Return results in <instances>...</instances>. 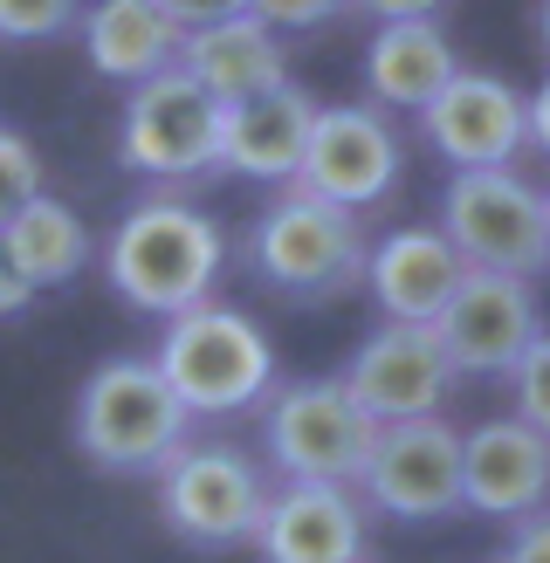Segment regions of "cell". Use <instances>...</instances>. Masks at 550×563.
Wrapping results in <instances>:
<instances>
[{"mask_svg":"<svg viewBox=\"0 0 550 563\" xmlns=\"http://www.w3.org/2000/svg\"><path fill=\"white\" fill-rule=\"evenodd\" d=\"M82 48H90V69L110 82H152L179 63V27L165 21L158 0H90V14L76 21Z\"/></svg>","mask_w":550,"mask_h":563,"instance_id":"d6986e66","label":"cell"},{"mask_svg":"<svg viewBox=\"0 0 550 563\" xmlns=\"http://www.w3.org/2000/svg\"><path fill=\"white\" fill-rule=\"evenodd\" d=\"M503 563H550V509L522 516V522L509 529V543H503Z\"/></svg>","mask_w":550,"mask_h":563,"instance_id":"4316f807","label":"cell"},{"mask_svg":"<svg viewBox=\"0 0 550 563\" xmlns=\"http://www.w3.org/2000/svg\"><path fill=\"white\" fill-rule=\"evenodd\" d=\"M310 124H317V97L296 90V82H275V90L248 97V103H228L220 110V173L262 179V186H296Z\"/></svg>","mask_w":550,"mask_h":563,"instance_id":"2e32d148","label":"cell"},{"mask_svg":"<svg viewBox=\"0 0 550 563\" xmlns=\"http://www.w3.org/2000/svg\"><path fill=\"white\" fill-rule=\"evenodd\" d=\"M543 234H550V192H543Z\"/></svg>","mask_w":550,"mask_h":563,"instance_id":"1f68e13d","label":"cell"},{"mask_svg":"<svg viewBox=\"0 0 550 563\" xmlns=\"http://www.w3.org/2000/svg\"><path fill=\"white\" fill-rule=\"evenodd\" d=\"M268 509V474L220 440H186L173 461L158 467V516L179 543L193 550H234L255 543Z\"/></svg>","mask_w":550,"mask_h":563,"instance_id":"5b68a950","label":"cell"},{"mask_svg":"<svg viewBox=\"0 0 550 563\" xmlns=\"http://www.w3.org/2000/svg\"><path fill=\"white\" fill-rule=\"evenodd\" d=\"M522 131H530V145H537V152H550V76H543V90L522 103Z\"/></svg>","mask_w":550,"mask_h":563,"instance_id":"f1b7e54d","label":"cell"},{"mask_svg":"<svg viewBox=\"0 0 550 563\" xmlns=\"http://www.w3.org/2000/svg\"><path fill=\"white\" fill-rule=\"evenodd\" d=\"M179 76H193L200 90L228 110V103H248L289 82V63H283V35H268L255 14H234V21H213V27H193L179 42Z\"/></svg>","mask_w":550,"mask_h":563,"instance_id":"ac0fdd59","label":"cell"},{"mask_svg":"<svg viewBox=\"0 0 550 563\" xmlns=\"http://www.w3.org/2000/svg\"><path fill=\"white\" fill-rule=\"evenodd\" d=\"M372 241L358 228V213H338L310 200V192H283L255 213L248 228V275L283 302H338L365 282Z\"/></svg>","mask_w":550,"mask_h":563,"instance_id":"277c9868","label":"cell"},{"mask_svg":"<svg viewBox=\"0 0 550 563\" xmlns=\"http://www.w3.org/2000/svg\"><path fill=\"white\" fill-rule=\"evenodd\" d=\"M82 21V0H0V42H55Z\"/></svg>","mask_w":550,"mask_h":563,"instance_id":"7402d4cb","label":"cell"},{"mask_svg":"<svg viewBox=\"0 0 550 563\" xmlns=\"http://www.w3.org/2000/svg\"><path fill=\"white\" fill-rule=\"evenodd\" d=\"M468 262L448 247V234L440 228H399L372 241L365 255V289L378 296L385 323H433L440 309H448V296L461 289Z\"/></svg>","mask_w":550,"mask_h":563,"instance_id":"e0dca14e","label":"cell"},{"mask_svg":"<svg viewBox=\"0 0 550 563\" xmlns=\"http://www.w3.org/2000/svg\"><path fill=\"white\" fill-rule=\"evenodd\" d=\"M427 330H433V344L448 351L454 378H461V372H468V378H509L516 357L543 336L530 282L488 275V268H468L461 289L448 296V309H440Z\"/></svg>","mask_w":550,"mask_h":563,"instance_id":"8fae6325","label":"cell"},{"mask_svg":"<svg viewBox=\"0 0 550 563\" xmlns=\"http://www.w3.org/2000/svg\"><path fill=\"white\" fill-rule=\"evenodd\" d=\"M440 234L468 268L488 275H516L530 282L550 268V234H543V192L516 173V165H495V173H454L448 200H440Z\"/></svg>","mask_w":550,"mask_h":563,"instance_id":"8992f818","label":"cell"},{"mask_svg":"<svg viewBox=\"0 0 550 563\" xmlns=\"http://www.w3.org/2000/svg\"><path fill=\"white\" fill-rule=\"evenodd\" d=\"M454 76L461 63H454L448 35H440V21H393L365 48V90L385 110H427Z\"/></svg>","mask_w":550,"mask_h":563,"instance_id":"44dd1931","label":"cell"},{"mask_svg":"<svg viewBox=\"0 0 550 563\" xmlns=\"http://www.w3.org/2000/svg\"><path fill=\"white\" fill-rule=\"evenodd\" d=\"M537 35H543V48H550V0L537 8Z\"/></svg>","mask_w":550,"mask_h":563,"instance_id":"4dcf8cb0","label":"cell"},{"mask_svg":"<svg viewBox=\"0 0 550 563\" xmlns=\"http://www.w3.org/2000/svg\"><path fill=\"white\" fill-rule=\"evenodd\" d=\"M21 302H28V289L8 275V255H0V317H8V309H21Z\"/></svg>","mask_w":550,"mask_h":563,"instance_id":"f546056e","label":"cell"},{"mask_svg":"<svg viewBox=\"0 0 550 563\" xmlns=\"http://www.w3.org/2000/svg\"><path fill=\"white\" fill-rule=\"evenodd\" d=\"M255 550L262 563H358L365 556V509H358L351 488L283 482L268 488Z\"/></svg>","mask_w":550,"mask_h":563,"instance_id":"9a60e30c","label":"cell"},{"mask_svg":"<svg viewBox=\"0 0 550 563\" xmlns=\"http://www.w3.org/2000/svg\"><path fill=\"white\" fill-rule=\"evenodd\" d=\"M0 255H8V275L35 296V289H63V282H76L82 268H90L97 241H90V228H82L76 207L35 192V200L0 228Z\"/></svg>","mask_w":550,"mask_h":563,"instance_id":"ffe728a7","label":"cell"},{"mask_svg":"<svg viewBox=\"0 0 550 563\" xmlns=\"http://www.w3.org/2000/svg\"><path fill=\"white\" fill-rule=\"evenodd\" d=\"M461 509L495 522L550 509V440L522 419H488V427L461 433Z\"/></svg>","mask_w":550,"mask_h":563,"instance_id":"5bb4252c","label":"cell"},{"mask_svg":"<svg viewBox=\"0 0 550 563\" xmlns=\"http://www.w3.org/2000/svg\"><path fill=\"white\" fill-rule=\"evenodd\" d=\"M378 427L338 378H302L283 385L262 412V446L283 482H317V488H358Z\"/></svg>","mask_w":550,"mask_h":563,"instance_id":"52a82bcc","label":"cell"},{"mask_svg":"<svg viewBox=\"0 0 550 563\" xmlns=\"http://www.w3.org/2000/svg\"><path fill=\"white\" fill-rule=\"evenodd\" d=\"M509 391H516V412H509V419H522L530 433H543V440H550V330H543L537 344L516 357Z\"/></svg>","mask_w":550,"mask_h":563,"instance_id":"603a6c76","label":"cell"},{"mask_svg":"<svg viewBox=\"0 0 550 563\" xmlns=\"http://www.w3.org/2000/svg\"><path fill=\"white\" fill-rule=\"evenodd\" d=\"M358 488L393 522H448L461 516V433L448 419H406L378 427Z\"/></svg>","mask_w":550,"mask_h":563,"instance_id":"30bf717a","label":"cell"},{"mask_svg":"<svg viewBox=\"0 0 550 563\" xmlns=\"http://www.w3.org/2000/svg\"><path fill=\"white\" fill-rule=\"evenodd\" d=\"M220 262H228L220 228L173 192L138 200L103 241V282L118 289V302L145 309V317H179V309L207 302Z\"/></svg>","mask_w":550,"mask_h":563,"instance_id":"6da1fadb","label":"cell"},{"mask_svg":"<svg viewBox=\"0 0 550 563\" xmlns=\"http://www.w3.org/2000/svg\"><path fill=\"white\" fill-rule=\"evenodd\" d=\"M118 158H124V173L165 179V186L220 173V103L179 69L138 82V90L124 97Z\"/></svg>","mask_w":550,"mask_h":563,"instance_id":"ba28073f","label":"cell"},{"mask_svg":"<svg viewBox=\"0 0 550 563\" xmlns=\"http://www.w3.org/2000/svg\"><path fill=\"white\" fill-rule=\"evenodd\" d=\"M42 192V158H35V145L14 131V124H0V228L28 207Z\"/></svg>","mask_w":550,"mask_h":563,"instance_id":"cb8c5ba5","label":"cell"},{"mask_svg":"<svg viewBox=\"0 0 550 563\" xmlns=\"http://www.w3.org/2000/svg\"><path fill=\"white\" fill-rule=\"evenodd\" d=\"M351 14H372L378 27H393V21H433L448 0H344Z\"/></svg>","mask_w":550,"mask_h":563,"instance_id":"83f0119b","label":"cell"},{"mask_svg":"<svg viewBox=\"0 0 550 563\" xmlns=\"http://www.w3.org/2000/svg\"><path fill=\"white\" fill-rule=\"evenodd\" d=\"M186 433L193 419L152 357H103L76 391V454L103 474H158Z\"/></svg>","mask_w":550,"mask_h":563,"instance_id":"3957f363","label":"cell"},{"mask_svg":"<svg viewBox=\"0 0 550 563\" xmlns=\"http://www.w3.org/2000/svg\"><path fill=\"white\" fill-rule=\"evenodd\" d=\"M165 21L179 27V35H193V27H213V21H234L248 14V0H158Z\"/></svg>","mask_w":550,"mask_h":563,"instance_id":"484cf974","label":"cell"},{"mask_svg":"<svg viewBox=\"0 0 550 563\" xmlns=\"http://www.w3.org/2000/svg\"><path fill=\"white\" fill-rule=\"evenodd\" d=\"M399 173H406L399 137L372 103H317L310 145H302V165H296V192H310L338 213H358V207H378L399 186Z\"/></svg>","mask_w":550,"mask_h":563,"instance_id":"9c48e42d","label":"cell"},{"mask_svg":"<svg viewBox=\"0 0 550 563\" xmlns=\"http://www.w3.org/2000/svg\"><path fill=\"white\" fill-rule=\"evenodd\" d=\"M248 14H255L268 35H302V27H323L344 14V0H248Z\"/></svg>","mask_w":550,"mask_h":563,"instance_id":"d4e9b609","label":"cell"},{"mask_svg":"<svg viewBox=\"0 0 550 563\" xmlns=\"http://www.w3.org/2000/svg\"><path fill=\"white\" fill-rule=\"evenodd\" d=\"M420 131L454 173H495V165H509L522 152V137H530L522 131V97L503 76H482V69H461L448 90L420 110Z\"/></svg>","mask_w":550,"mask_h":563,"instance_id":"4fadbf2b","label":"cell"},{"mask_svg":"<svg viewBox=\"0 0 550 563\" xmlns=\"http://www.w3.org/2000/svg\"><path fill=\"white\" fill-rule=\"evenodd\" d=\"M158 378L173 385V399L186 406V419H228L268 399L275 385V351L268 336L228 302H193L179 317H165L158 336Z\"/></svg>","mask_w":550,"mask_h":563,"instance_id":"7a4b0ae2","label":"cell"},{"mask_svg":"<svg viewBox=\"0 0 550 563\" xmlns=\"http://www.w3.org/2000/svg\"><path fill=\"white\" fill-rule=\"evenodd\" d=\"M338 385L358 399V412H365L372 427H406V419H440L454 364L433 344L427 323H378L365 344L351 351Z\"/></svg>","mask_w":550,"mask_h":563,"instance_id":"7c38bea8","label":"cell"}]
</instances>
